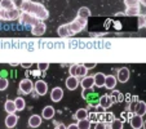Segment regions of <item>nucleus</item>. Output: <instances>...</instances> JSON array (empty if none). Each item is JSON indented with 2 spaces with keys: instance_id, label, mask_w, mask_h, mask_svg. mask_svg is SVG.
<instances>
[{
  "instance_id": "6ab92c4d",
  "label": "nucleus",
  "mask_w": 146,
  "mask_h": 129,
  "mask_svg": "<svg viewBox=\"0 0 146 129\" xmlns=\"http://www.w3.org/2000/svg\"><path fill=\"white\" fill-rule=\"evenodd\" d=\"M93 79H94V85L96 87H98V88L104 87V84H105V75L102 74V72H97L93 76Z\"/></svg>"
},
{
  "instance_id": "c03bdc74",
  "label": "nucleus",
  "mask_w": 146,
  "mask_h": 129,
  "mask_svg": "<svg viewBox=\"0 0 146 129\" xmlns=\"http://www.w3.org/2000/svg\"><path fill=\"white\" fill-rule=\"evenodd\" d=\"M145 1H146V0H138V3H141V4H146Z\"/></svg>"
},
{
  "instance_id": "f3484780",
  "label": "nucleus",
  "mask_w": 146,
  "mask_h": 129,
  "mask_svg": "<svg viewBox=\"0 0 146 129\" xmlns=\"http://www.w3.org/2000/svg\"><path fill=\"white\" fill-rule=\"evenodd\" d=\"M109 96H110L113 105L114 103H119V102H123L124 101V96L121 94V92H119V91H114V89H113V92H111Z\"/></svg>"
},
{
  "instance_id": "ddd939ff",
  "label": "nucleus",
  "mask_w": 146,
  "mask_h": 129,
  "mask_svg": "<svg viewBox=\"0 0 146 129\" xmlns=\"http://www.w3.org/2000/svg\"><path fill=\"white\" fill-rule=\"evenodd\" d=\"M80 85H82L83 91H87V89H91L94 85V79L93 76H84L80 81Z\"/></svg>"
},
{
  "instance_id": "c756f323",
  "label": "nucleus",
  "mask_w": 146,
  "mask_h": 129,
  "mask_svg": "<svg viewBox=\"0 0 146 129\" xmlns=\"http://www.w3.org/2000/svg\"><path fill=\"white\" fill-rule=\"evenodd\" d=\"M110 129H123V120L114 119L110 123Z\"/></svg>"
},
{
  "instance_id": "423d86ee",
  "label": "nucleus",
  "mask_w": 146,
  "mask_h": 129,
  "mask_svg": "<svg viewBox=\"0 0 146 129\" xmlns=\"http://www.w3.org/2000/svg\"><path fill=\"white\" fill-rule=\"evenodd\" d=\"M34 88H35L36 93H38L39 96H45L48 92V84L45 81H43V80H38V81L34 84Z\"/></svg>"
},
{
  "instance_id": "2f4dec72",
  "label": "nucleus",
  "mask_w": 146,
  "mask_h": 129,
  "mask_svg": "<svg viewBox=\"0 0 146 129\" xmlns=\"http://www.w3.org/2000/svg\"><path fill=\"white\" fill-rule=\"evenodd\" d=\"M146 25V16L145 14H138V28H143Z\"/></svg>"
},
{
  "instance_id": "ea45409f",
  "label": "nucleus",
  "mask_w": 146,
  "mask_h": 129,
  "mask_svg": "<svg viewBox=\"0 0 146 129\" xmlns=\"http://www.w3.org/2000/svg\"><path fill=\"white\" fill-rule=\"evenodd\" d=\"M84 66L87 67V70H89V69H93V67H96V63H88V65H84Z\"/></svg>"
},
{
  "instance_id": "cd10ccee",
  "label": "nucleus",
  "mask_w": 146,
  "mask_h": 129,
  "mask_svg": "<svg viewBox=\"0 0 146 129\" xmlns=\"http://www.w3.org/2000/svg\"><path fill=\"white\" fill-rule=\"evenodd\" d=\"M88 110H86V108H79V110L75 112V119H78V120H83V119H87L88 118Z\"/></svg>"
},
{
  "instance_id": "a211bd4d",
  "label": "nucleus",
  "mask_w": 146,
  "mask_h": 129,
  "mask_svg": "<svg viewBox=\"0 0 146 129\" xmlns=\"http://www.w3.org/2000/svg\"><path fill=\"white\" fill-rule=\"evenodd\" d=\"M41 124V116L40 115H33L29 119V126L30 128H38Z\"/></svg>"
},
{
  "instance_id": "5701e85b",
  "label": "nucleus",
  "mask_w": 146,
  "mask_h": 129,
  "mask_svg": "<svg viewBox=\"0 0 146 129\" xmlns=\"http://www.w3.org/2000/svg\"><path fill=\"white\" fill-rule=\"evenodd\" d=\"M4 108H5V111L8 114H14L17 111L16 105H14V101H12V99L5 101V103H4Z\"/></svg>"
},
{
  "instance_id": "4be33fe9",
  "label": "nucleus",
  "mask_w": 146,
  "mask_h": 129,
  "mask_svg": "<svg viewBox=\"0 0 146 129\" xmlns=\"http://www.w3.org/2000/svg\"><path fill=\"white\" fill-rule=\"evenodd\" d=\"M78 17L83 19H88L91 17V9L87 8V7H82V8L78 11Z\"/></svg>"
},
{
  "instance_id": "9d476101",
  "label": "nucleus",
  "mask_w": 146,
  "mask_h": 129,
  "mask_svg": "<svg viewBox=\"0 0 146 129\" xmlns=\"http://www.w3.org/2000/svg\"><path fill=\"white\" fill-rule=\"evenodd\" d=\"M62 98H64V91H62L60 87L53 88L52 92H50V99H52L53 102H60Z\"/></svg>"
},
{
  "instance_id": "79ce46f5",
  "label": "nucleus",
  "mask_w": 146,
  "mask_h": 129,
  "mask_svg": "<svg viewBox=\"0 0 146 129\" xmlns=\"http://www.w3.org/2000/svg\"><path fill=\"white\" fill-rule=\"evenodd\" d=\"M54 129H66V126H65L64 125V124H58V125L57 126H56V128Z\"/></svg>"
},
{
  "instance_id": "7ed1b4c3",
  "label": "nucleus",
  "mask_w": 146,
  "mask_h": 129,
  "mask_svg": "<svg viewBox=\"0 0 146 129\" xmlns=\"http://www.w3.org/2000/svg\"><path fill=\"white\" fill-rule=\"evenodd\" d=\"M18 21H19V23H22V25H33V26L40 22L36 17L31 16V14H29V13H25V12H22V13L19 14Z\"/></svg>"
},
{
  "instance_id": "c85d7f7f",
  "label": "nucleus",
  "mask_w": 146,
  "mask_h": 129,
  "mask_svg": "<svg viewBox=\"0 0 146 129\" xmlns=\"http://www.w3.org/2000/svg\"><path fill=\"white\" fill-rule=\"evenodd\" d=\"M14 105H16L17 111H22L23 108H25V106H26V102H25V99H23L22 97H17V98L14 99Z\"/></svg>"
},
{
  "instance_id": "a19ab883",
  "label": "nucleus",
  "mask_w": 146,
  "mask_h": 129,
  "mask_svg": "<svg viewBox=\"0 0 146 129\" xmlns=\"http://www.w3.org/2000/svg\"><path fill=\"white\" fill-rule=\"evenodd\" d=\"M66 129H79V128H78L76 124H70L69 126H66Z\"/></svg>"
},
{
  "instance_id": "b1692460",
  "label": "nucleus",
  "mask_w": 146,
  "mask_h": 129,
  "mask_svg": "<svg viewBox=\"0 0 146 129\" xmlns=\"http://www.w3.org/2000/svg\"><path fill=\"white\" fill-rule=\"evenodd\" d=\"M138 14H141L140 5H137V7H127V9H125V16H138Z\"/></svg>"
},
{
  "instance_id": "e433bc0d",
  "label": "nucleus",
  "mask_w": 146,
  "mask_h": 129,
  "mask_svg": "<svg viewBox=\"0 0 146 129\" xmlns=\"http://www.w3.org/2000/svg\"><path fill=\"white\" fill-rule=\"evenodd\" d=\"M12 1H13V4H14V8L16 9H21V7H22V4H23V1H25V0H12Z\"/></svg>"
},
{
  "instance_id": "473e14b6",
  "label": "nucleus",
  "mask_w": 146,
  "mask_h": 129,
  "mask_svg": "<svg viewBox=\"0 0 146 129\" xmlns=\"http://www.w3.org/2000/svg\"><path fill=\"white\" fill-rule=\"evenodd\" d=\"M8 85H9V81L7 77H0V92L5 91L8 88Z\"/></svg>"
},
{
  "instance_id": "20e7f679",
  "label": "nucleus",
  "mask_w": 146,
  "mask_h": 129,
  "mask_svg": "<svg viewBox=\"0 0 146 129\" xmlns=\"http://www.w3.org/2000/svg\"><path fill=\"white\" fill-rule=\"evenodd\" d=\"M33 89H34V84L30 79L26 77V79H22L19 81V91L23 94H30L33 92Z\"/></svg>"
},
{
  "instance_id": "f8f14e48",
  "label": "nucleus",
  "mask_w": 146,
  "mask_h": 129,
  "mask_svg": "<svg viewBox=\"0 0 146 129\" xmlns=\"http://www.w3.org/2000/svg\"><path fill=\"white\" fill-rule=\"evenodd\" d=\"M18 123V116L16 114H8V116L5 118V126L9 129L14 128Z\"/></svg>"
},
{
  "instance_id": "2eb2a0df",
  "label": "nucleus",
  "mask_w": 146,
  "mask_h": 129,
  "mask_svg": "<svg viewBox=\"0 0 146 129\" xmlns=\"http://www.w3.org/2000/svg\"><path fill=\"white\" fill-rule=\"evenodd\" d=\"M78 85H79V80H78V77L69 76L66 79V87H67L69 91H75V89L78 88Z\"/></svg>"
},
{
  "instance_id": "39448f33",
  "label": "nucleus",
  "mask_w": 146,
  "mask_h": 129,
  "mask_svg": "<svg viewBox=\"0 0 146 129\" xmlns=\"http://www.w3.org/2000/svg\"><path fill=\"white\" fill-rule=\"evenodd\" d=\"M19 14H21V13H19L18 9L3 11V12H1V19H4V21H14V19H18Z\"/></svg>"
},
{
  "instance_id": "37998d69",
  "label": "nucleus",
  "mask_w": 146,
  "mask_h": 129,
  "mask_svg": "<svg viewBox=\"0 0 146 129\" xmlns=\"http://www.w3.org/2000/svg\"><path fill=\"white\" fill-rule=\"evenodd\" d=\"M30 63H25V65H22V67H25V69H30Z\"/></svg>"
},
{
  "instance_id": "1a4fd4ad",
  "label": "nucleus",
  "mask_w": 146,
  "mask_h": 129,
  "mask_svg": "<svg viewBox=\"0 0 146 129\" xmlns=\"http://www.w3.org/2000/svg\"><path fill=\"white\" fill-rule=\"evenodd\" d=\"M129 124H131V126H132L133 129H141V126L143 125V119H142V116L136 115V114H135L133 116H131Z\"/></svg>"
},
{
  "instance_id": "58836bf2",
  "label": "nucleus",
  "mask_w": 146,
  "mask_h": 129,
  "mask_svg": "<svg viewBox=\"0 0 146 129\" xmlns=\"http://www.w3.org/2000/svg\"><path fill=\"white\" fill-rule=\"evenodd\" d=\"M76 67H78V65H71V66H70V69H69L70 76H75V74H76Z\"/></svg>"
},
{
  "instance_id": "c9c22d12",
  "label": "nucleus",
  "mask_w": 146,
  "mask_h": 129,
  "mask_svg": "<svg viewBox=\"0 0 146 129\" xmlns=\"http://www.w3.org/2000/svg\"><path fill=\"white\" fill-rule=\"evenodd\" d=\"M48 67H49V63H39V65H38V70H39L40 72L47 71Z\"/></svg>"
},
{
  "instance_id": "72a5a7b5",
  "label": "nucleus",
  "mask_w": 146,
  "mask_h": 129,
  "mask_svg": "<svg viewBox=\"0 0 146 129\" xmlns=\"http://www.w3.org/2000/svg\"><path fill=\"white\" fill-rule=\"evenodd\" d=\"M137 103H138V101H137V97H136V98L129 103V107H128L129 112H132V114L136 112V108H137Z\"/></svg>"
},
{
  "instance_id": "6e6552de",
  "label": "nucleus",
  "mask_w": 146,
  "mask_h": 129,
  "mask_svg": "<svg viewBox=\"0 0 146 129\" xmlns=\"http://www.w3.org/2000/svg\"><path fill=\"white\" fill-rule=\"evenodd\" d=\"M45 30H47L45 23H43V21H40L39 23H36V25L33 26V28H31V34L35 35V36H40L45 32Z\"/></svg>"
},
{
  "instance_id": "dca6fc26",
  "label": "nucleus",
  "mask_w": 146,
  "mask_h": 129,
  "mask_svg": "<svg viewBox=\"0 0 146 129\" xmlns=\"http://www.w3.org/2000/svg\"><path fill=\"white\" fill-rule=\"evenodd\" d=\"M98 103H100V106H101L104 110H106V108H109V107L113 106V102H111V98H110V96H109V94L102 96L101 98H100Z\"/></svg>"
},
{
  "instance_id": "f257e3e1",
  "label": "nucleus",
  "mask_w": 146,
  "mask_h": 129,
  "mask_svg": "<svg viewBox=\"0 0 146 129\" xmlns=\"http://www.w3.org/2000/svg\"><path fill=\"white\" fill-rule=\"evenodd\" d=\"M19 11L36 17L39 21H45L49 17V12H48V9L43 4L36 3V1H31V0H25Z\"/></svg>"
},
{
  "instance_id": "4c0bfd02",
  "label": "nucleus",
  "mask_w": 146,
  "mask_h": 129,
  "mask_svg": "<svg viewBox=\"0 0 146 129\" xmlns=\"http://www.w3.org/2000/svg\"><path fill=\"white\" fill-rule=\"evenodd\" d=\"M94 129H108V126L104 121H97L96 125H94Z\"/></svg>"
},
{
  "instance_id": "9b49d317",
  "label": "nucleus",
  "mask_w": 146,
  "mask_h": 129,
  "mask_svg": "<svg viewBox=\"0 0 146 129\" xmlns=\"http://www.w3.org/2000/svg\"><path fill=\"white\" fill-rule=\"evenodd\" d=\"M116 83H118V80H116V77L114 75H108V76H105V84H104V87L106 89H109V91H113L115 88Z\"/></svg>"
},
{
  "instance_id": "a18cd8bd",
  "label": "nucleus",
  "mask_w": 146,
  "mask_h": 129,
  "mask_svg": "<svg viewBox=\"0 0 146 129\" xmlns=\"http://www.w3.org/2000/svg\"><path fill=\"white\" fill-rule=\"evenodd\" d=\"M1 12H3V11H1V9H0V19H1Z\"/></svg>"
},
{
  "instance_id": "7c9ffc66",
  "label": "nucleus",
  "mask_w": 146,
  "mask_h": 129,
  "mask_svg": "<svg viewBox=\"0 0 146 129\" xmlns=\"http://www.w3.org/2000/svg\"><path fill=\"white\" fill-rule=\"evenodd\" d=\"M114 114L113 112H104V116H102V121L104 123H111V121L114 120Z\"/></svg>"
},
{
  "instance_id": "a878e982",
  "label": "nucleus",
  "mask_w": 146,
  "mask_h": 129,
  "mask_svg": "<svg viewBox=\"0 0 146 129\" xmlns=\"http://www.w3.org/2000/svg\"><path fill=\"white\" fill-rule=\"evenodd\" d=\"M87 74H88V70H87V67L84 66V65H78L76 74H75V76H76V77H84Z\"/></svg>"
},
{
  "instance_id": "f03ea898",
  "label": "nucleus",
  "mask_w": 146,
  "mask_h": 129,
  "mask_svg": "<svg viewBox=\"0 0 146 129\" xmlns=\"http://www.w3.org/2000/svg\"><path fill=\"white\" fill-rule=\"evenodd\" d=\"M67 26H69V31H70V34H71V36H74L87 27V19H83V18L76 17L72 22L67 23Z\"/></svg>"
},
{
  "instance_id": "f704fd0d",
  "label": "nucleus",
  "mask_w": 146,
  "mask_h": 129,
  "mask_svg": "<svg viewBox=\"0 0 146 129\" xmlns=\"http://www.w3.org/2000/svg\"><path fill=\"white\" fill-rule=\"evenodd\" d=\"M124 3H125V5L127 7H137V5H140L138 0H124Z\"/></svg>"
},
{
  "instance_id": "393cba45",
  "label": "nucleus",
  "mask_w": 146,
  "mask_h": 129,
  "mask_svg": "<svg viewBox=\"0 0 146 129\" xmlns=\"http://www.w3.org/2000/svg\"><path fill=\"white\" fill-rule=\"evenodd\" d=\"M136 115H140V116H143L146 114V103L143 101H138L137 103V108H136Z\"/></svg>"
},
{
  "instance_id": "aec40b11",
  "label": "nucleus",
  "mask_w": 146,
  "mask_h": 129,
  "mask_svg": "<svg viewBox=\"0 0 146 129\" xmlns=\"http://www.w3.org/2000/svg\"><path fill=\"white\" fill-rule=\"evenodd\" d=\"M57 34L61 36V38H69V36H71V34H70V31H69V26H67V23L66 25H61L60 27H58V30H57Z\"/></svg>"
},
{
  "instance_id": "0eeeda50",
  "label": "nucleus",
  "mask_w": 146,
  "mask_h": 129,
  "mask_svg": "<svg viewBox=\"0 0 146 129\" xmlns=\"http://www.w3.org/2000/svg\"><path fill=\"white\" fill-rule=\"evenodd\" d=\"M118 81L120 83H127L129 80V69L128 67H121V69L118 70Z\"/></svg>"
},
{
  "instance_id": "412c9836",
  "label": "nucleus",
  "mask_w": 146,
  "mask_h": 129,
  "mask_svg": "<svg viewBox=\"0 0 146 129\" xmlns=\"http://www.w3.org/2000/svg\"><path fill=\"white\" fill-rule=\"evenodd\" d=\"M0 9L1 11H12V9L16 8H14V4L12 0H1L0 1Z\"/></svg>"
},
{
  "instance_id": "4468645a",
  "label": "nucleus",
  "mask_w": 146,
  "mask_h": 129,
  "mask_svg": "<svg viewBox=\"0 0 146 129\" xmlns=\"http://www.w3.org/2000/svg\"><path fill=\"white\" fill-rule=\"evenodd\" d=\"M54 114H56V110L52 106H45L44 108H43V111H41V116H43V119H45V120H50V119L54 116Z\"/></svg>"
},
{
  "instance_id": "bb28decb",
  "label": "nucleus",
  "mask_w": 146,
  "mask_h": 129,
  "mask_svg": "<svg viewBox=\"0 0 146 129\" xmlns=\"http://www.w3.org/2000/svg\"><path fill=\"white\" fill-rule=\"evenodd\" d=\"M78 128L79 129H91V125L92 123L89 121V119H83V120H78Z\"/></svg>"
}]
</instances>
